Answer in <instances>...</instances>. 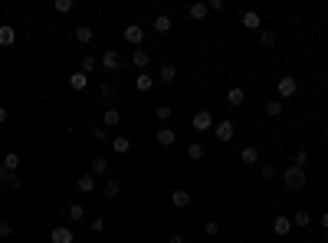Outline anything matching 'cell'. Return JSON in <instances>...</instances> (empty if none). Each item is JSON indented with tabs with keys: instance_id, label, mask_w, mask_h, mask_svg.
Returning a JSON list of instances; mask_svg holds the SVG:
<instances>
[{
	"instance_id": "1",
	"label": "cell",
	"mask_w": 328,
	"mask_h": 243,
	"mask_svg": "<svg viewBox=\"0 0 328 243\" xmlns=\"http://www.w3.org/2000/svg\"><path fill=\"white\" fill-rule=\"evenodd\" d=\"M282 184L289 187V191H299V187L305 184V171H302V168H296V164H289V168L282 171Z\"/></svg>"
},
{
	"instance_id": "2",
	"label": "cell",
	"mask_w": 328,
	"mask_h": 243,
	"mask_svg": "<svg viewBox=\"0 0 328 243\" xmlns=\"http://www.w3.org/2000/svg\"><path fill=\"white\" fill-rule=\"evenodd\" d=\"M191 125H194V131H213V112L210 109H197L191 115Z\"/></svg>"
},
{
	"instance_id": "3",
	"label": "cell",
	"mask_w": 328,
	"mask_h": 243,
	"mask_svg": "<svg viewBox=\"0 0 328 243\" xmlns=\"http://www.w3.org/2000/svg\"><path fill=\"white\" fill-rule=\"evenodd\" d=\"M276 92H279V99H292V95L299 92V79H292V76H282V79L276 82Z\"/></svg>"
},
{
	"instance_id": "4",
	"label": "cell",
	"mask_w": 328,
	"mask_h": 243,
	"mask_svg": "<svg viewBox=\"0 0 328 243\" xmlns=\"http://www.w3.org/2000/svg\"><path fill=\"white\" fill-rule=\"evenodd\" d=\"M125 43H131V46H138V50H141V43H144V26H138V23H128L125 26Z\"/></svg>"
},
{
	"instance_id": "5",
	"label": "cell",
	"mask_w": 328,
	"mask_h": 243,
	"mask_svg": "<svg viewBox=\"0 0 328 243\" xmlns=\"http://www.w3.org/2000/svg\"><path fill=\"white\" fill-rule=\"evenodd\" d=\"M99 66L108 69V73H118V69H122V56H118L115 50H105V53L99 56Z\"/></svg>"
},
{
	"instance_id": "6",
	"label": "cell",
	"mask_w": 328,
	"mask_h": 243,
	"mask_svg": "<svg viewBox=\"0 0 328 243\" xmlns=\"http://www.w3.org/2000/svg\"><path fill=\"white\" fill-rule=\"evenodd\" d=\"M213 135H217V142H233V135H236V128H233V122H217L213 125Z\"/></svg>"
},
{
	"instance_id": "7",
	"label": "cell",
	"mask_w": 328,
	"mask_h": 243,
	"mask_svg": "<svg viewBox=\"0 0 328 243\" xmlns=\"http://www.w3.org/2000/svg\"><path fill=\"white\" fill-rule=\"evenodd\" d=\"M72 240H76V233L69 230V227H62V224H56L50 230V243H72Z\"/></svg>"
},
{
	"instance_id": "8",
	"label": "cell",
	"mask_w": 328,
	"mask_h": 243,
	"mask_svg": "<svg viewBox=\"0 0 328 243\" xmlns=\"http://www.w3.org/2000/svg\"><path fill=\"white\" fill-rule=\"evenodd\" d=\"M240 20H243V26H246V30H253V33H256V30H263V17H260L256 10H243V17H240Z\"/></svg>"
},
{
	"instance_id": "9",
	"label": "cell",
	"mask_w": 328,
	"mask_h": 243,
	"mask_svg": "<svg viewBox=\"0 0 328 243\" xmlns=\"http://www.w3.org/2000/svg\"><path fill=\"white\" fill-rule=\"evenodd\" d=\"M155 142H158V145H164V148H171V145L177 142V131L164 125V128H158V131H155Z\"/></svg>"
},
{
	"instance_id": "10",
	"label": "cell",
	"mask_w": 328,
	"mask_h": 243,
	"mask_svg": "<svg viewBox=\"0 0 328 243\" xmlns=\"http://www.w3.org/2000/svg\"><path fill=\"white\" fill-rule=\"evenodd\" d=\"M191 200H194V197H191V191H184V187H177V191L171 194V204L177 207V211H184V207H191Z\"/></svg>"
},
{
	"instance_id": "11",
	"label": "cell",
	"mask_w": 328,
	"mask_h": 243,
	"mask_svg": "<svg viewBox=\"0 0 328 243\" xmlns=\"http://www.w3.org/2000/svg\"><path fill=\"white\" fill-rule=\"evenodd\" d=\"M102 125H105V128H118V125H122V112H118L115 106L105 109V112H102Z\"/></svg>"
},
{
	"instance_id": "12",
	"label": "cell",
	"mask_w": 328,
	"mask_h": 243,
	"mask_svg": "<svg viewBox=\"0 0 328 243\" xmlns=\"http://www.w3.org/2000/svg\"><path fill=\"white\" fill-rule=\"evenodd\" d=\"M118 194H122V184H118L115 178H108V181H102V197H105V200H115Z\"/></svg>"
},
{
	"instance_id": "13",
	"label": "cell",
	"mask_w": 328,
	"mask_h": 243,
	"mask_svg": "<svg viewBox=\"0 0 328 243\" xmlns=\"http://www.w3.org/2000/svg\"><path fill=\"white\" fill-rule=\"evenodd\" d=\"M273 233L276 237H289L292 233V217H276L273 220Z\"/></svg>"
},
{
	"instance_id": "14",
	"label": "cell",
	"mask_w": 328,
	"mask_h": 243,
	"mask_svg": "<svg viewBox=\"0 0 328 243\" xmlns=\"http://www.w3.org/2000/svg\"><path fill=\"white\" fill-rule=\"evenodd\" d=\"M86 86H89V76L76 69V73L69 76V89H72V92H82V89H86Z\"/></svg>"
},
{
	"instance_id": "15",
	"label": "cell",
	"mask_w": 328,
	"mask_h": 243,
	"mask_svg": "<svg viewBox=\"0 0 328 243\" xmlns=\"http://www.w3.org/2000/svg\"><path fill=\"white\" fill-rule=\"evenodd\" d=\"M128 148H131V138L128 135H115V138H112V151H115V155H128Z\"/></svg>"
},
{
	"instance_id": "16",
	"label": "cell",
	"mask_w": 328,
	"mask_h": 243,
	"mask_svg": "<svg viewBox=\"0 0 328 243\" xmlns=\"http://www.w3.org/2000/svg\"><path fill=\"white\" fill-rule=\"evenodd\" d=\"M148 62H151V56L144 50H135V53H131V66H135L138 73H144V69H148Z\"/></svg>"
},
{
	"instance_id": "17",
	"label": "cell",
	"mask_w": 328,
	"mask_h": 243,
	"mask_svg": "<svg viewBox=\"0 0 328 243\" xmlns=\"http://www.w3.org/2000/svg\"><path fill=\"white\" fill-rule=\"evenodd\" d=\"M72 37H76V43L89 46V43L95 40V33H92V26H76V33H72Z\"/></svg>"
},
{
	"instance_id": "18",
	"label": "cell",
	"mask_w": 328,
	"mask_h": 243,
	"mask_svg": "<svg viewBox=\"0 0 328 243\" xmlns=\"http://www.w3.org/2000/svg\"><path fill=\"white\" fill-rule=\"evenodd\" d=\"M135 89L138 92H151V89H155V79H151L148 73H138L135 76Z\"/></svg>"
},
{
	"instance_id": "19",
	"label": "cell",
	"mask_w": 328,
	"mask_h": 243,
	"mask_svg": "<svg viewBox=\"0 0 328 243\" xmlns=\"http://www.w3.org/2000/svg\"><path fill=\"white\" fill-rule=\"evenodd\" d=\"M227 102H230V106H233V109H240L243 102H246V92H243L240 86H233V89H230V92H227Z\"/></svg>"
},
{
	"instance_id": "20",
	"label": "cell",
	"mask_w": 328,
	"mask_h": 243,
	"mask_svg": "<svg viewBox=\"0 0 328 243\" xmlns=\"http://www.w3.org/2000/svg\"><path fill=\"white\" fill-rule=\"evenodd\" d=\"M207 13H210V10H207V4H191V7H187V17L197 20V23H200V20H207Z\"/></svg>"
},
{
	"instance_id": "21",
	"label": "cell",
	"mask_w": 328,
	"mask_h": 243,
	"mask_svg": "<svg viewBox=\"0 0 328 243\" xmlns=\"http://www.w3.org/2000/svg\"><path fill=\"white\" fill-rule=\"evenodd\" d=\"M0 168H4V171H13V175H17V168H20V155H17V151H7V155H4V164H0Z\"/></svg>"
},
{
	"instance_id": "22",
	"label": "cell",
	"mask_w": 328,
	"mask_h": 243,
	"mask_svg": "<svg viewBox=\"0 0 328 243\" xmlns=\"http://www.w3.org/2000/svg\"><path fill=\"white\" fill-rule=\"evenodd\" d=\"M240 158H243V164H256L260 161V148H256V145H246V148L240 151Z\"/></svg>"
},
{
	"instance_id": "23",
	"label": "cell",
	"mask_w": 328,
	"mask_h": 243,
	"mask_svg": "<svg viewBox=\"0 0 328 243\" xmlns=\"http://www.w3.org/2000/svg\"><path fill=\"white\" fill-rule=\"evenodd\" d=\"M66 217L72 220V224H79V220H86V207H82V204H69L66 207Z\"/></svg>"
},
{
	"instance_id": "24",
	"label": "cell",
	"mask_w": 328,
	"mask_h": 243,
	"mask_svg": "<svg viewBox=\"0 0 328 243\" xmlns=\"http://www.w3.org/2000/svg\"><path fill=\"white\" fill-rule=\"evenodd\" d=\"M158 79L174 82V79H177V66H174V62H161V73H158Z\"/></svg>"
},
{
	"instance_id": "25",
	"label": "cell",
	"mask_w": 328,
	"mask_h": 243,
	"mask_svg": "<svg viewBox=\"0 0 328 243\" xmlns=\"http://www.w3.org/2000/svg\"><path fill=\"white\" fill-rule=\"evenodd\" d=\"M151 26H155V30L158 33H171V17H167V13H158V17H155V23H151Z\"/></svg>"
},
{
	"instance_id": "26",
	"label": "cell",
	"mask_w": 328,
	"mask_h": 243,
	"mask_svg": "<svg viewBox=\"0 0 328 243\" xmlns=\"http://www.w3.org/2000/svg\"><path fill=\"white\" fill-rule=\"evenodd\" d=\"M17 43V30L13 26H0V46H13Z\"/></svg>"
},
{
	"instance_id": "27",
	"label": "cell",
	"mask_w": 328,
	"mask_h": 243,
	"mask_svg": "<svg viewBox=\"0 0 328 243\" xmlns=\"http://www.w3.org/2000/svg\"><path fill=\"white\" fill-rule=\"evenodd\" d=\"M76 187H79L82 194H92L95 191V175H82L79 181H76Z\"/></svg>"
},
{
	"instance_id": "28",
	"label": "cell",
	"mask_w": 328,
	"mask_h": 243,
	"mask_svg": "<svg viewBox=\"0 0 328 243\" xmlns=\"http://www.w3.org/2000/svg\"><path fill=\"white\" fill-rule=\"evenodd\" d=\"M95 69H99V59L95 56H82V62H79V73H86V76H92Z\"/></svg>"
},
{
	"instance_id": "29",
	"label": "cell",
	"mask_w": 328,
	"mask_h": 243,
	"mask_svg": "<svg viewBox=\"0 0 328 243\" xmlns=\"http://www.w3.org/2000/svg\"><path fill=\"white\" fill-rule=\"evenodd\" d=\"M312 224V214L309 211H296L292 214V227H309Z\"/></svg>"
},
{
	"instance_id": "30",
	"label": "cell",
	"mask_w": 328,
	"mask_h": 243,
	"mask_svg": "<svg viewBox=\"0 0 328 243\" xmlns=\"http://www.w3.org/2000/svg\"><path fill=\"white\" fill-rule=\"evenodd\" d=\"M53 10L59 13V17H66V13H72V10H76V4H72V0H56Z\"/></svg>"
},
{
	"instance_id": "31",
	"label": "cell",
	"mask_w": 328,
	"mask_h": 243,
	"mask_svg": "<svg viewBox=\"0 0 328 243\" xmlns=\"http://www.w3.org/2000/svg\"><path fill=\"white\" fill-rule=\"evenodd\" d=\"M187 158H191V161H200V158H204V145L191 142V145H187Z\"/></svg>"
},
{
	"instance_id": "32",
	"label": "cell",
	"mask_w": 328,
	"mask_h": 243,
	"mask_svg": "<svg viewBox=\"0 0 328 243\" xmlns=\"http://www.w3.org/2000/svg\"><path fill=\"white\" fill-rule=\"evenodd\" d=\"M0 184H7V187H20V178L13 175V171H4V168H0Z\"/></svg>"
},
{
	"instance_id": "33",
	"label": "cell",
	"mask_w": 328,
	"mask_h": 243,
	"mask_svg": "<svg viewBox=\"0 0 328 243\" xmlns=\"http://www.w3.org/2000/svg\"><path fill=\"white\" fill-rule=\"evenodd\" d=\"M282 109H285L282 99H269L266 102V115H273V119H276V115H282Z\"/></svg>"
},
{
	"instance_id": "34",
	"label": "cell",
	"mask_w": 328,
	"mask_h": 243,
	"mask_svg": "<svg viewBox=\"0 0 328 243\" xmlns=\"http://www.w3.org/2000/svg\"><path fill=\"white\" fill-rule=\"evenodd\" d=\"M108 171V158H92V175H105Z\"/></svg>"
},
{
	"instance_id": "35",
	"label": "cell",
	"mask_w": 328,
	"mask_h": 243,
	"mask_svg": "<svg viewBox=\"0 0 328 243\" xmlns=\"http://www.w3.org/2000/svg\"><path fill=\"white\" fill-rule=\"evenodd\" d=\"M99 92H102V99H115V82H112V79H105V82H102V89H99Z\"/></svg>"
},
{
	"instance_id": "36",
	"label": "cell",
	"mask_w": 328,
	"mask_h": 243,
	"mask_svg": "<svg viewBox=\"0 0 328 243\" xmlns=\"http://www.w3.org/2000/svg\"><path fill=\"white\" fill-rule=\"evenodd\" d=\"M92 138H95V142H108V128H105V125H95V128H92Z\"/></svg>"
},
{
	"instance_id": "37",
	"label": "cell",
	"mask_w": 328,
	"mask_h": 243,
	"mask_svg": "<svg viewBox=\"0 0 328 243\" xmlns=\"http://www.w3.org/2000/svg\"><path fill=\"white\" fill-rule=\"evenodd\" d=\"M260 43H263V46H273V43H276V33H273V30H260Z\"/></svg>"
},
{
	"instance_id": "38",
	"label": "cell",
	"mask_w": 328,
	"mask_h": 243,
	"mask_svg": "<svg viewBox=\"0 0 328 243\" xmlns=\"http://www.w3.org/2000/svg\"><path fill=\"white\" fill-rule=\"evenodd\" d=\"M155 115H158V119H161V122H167V119H171L174 112H171V106H158V109H155Z\"/></svg>"
},
{
	"instance_id": "39",
	"label": "cell",
	"mask_w": 328,
	"mask_h": 243,
	"mask_svg": "<svg viewBox=\"0 0 328 243\" xmlns=\"http://www.w3.org/2000/svg\"><path fill=\"white\" fill-rule=\"evenodd\" d=\"M305 161H309V151H296L292 164H296V168H305Z\"/></svg>"
},
{
	"instance_id": "40",
	"label": "cell",
	"mask_w": 328,
	"mask_h": 243,
	"mask_svg": "<svg viewBox=\"0 0 328 243\" xmlns=\"http://www.w3.org/2000/svg\"><path fill=\"white\" fill-rule=\"evenodd\" d=\"M217 230H220L217 220H207V224H204V233H207V237H217Z\"/></svg>"
},
{
	"instance_id": "41",
	"label": "cell",
	"mask_w": 328,
	"mask_h": 243,
	"mask_svg": "<svg viewBox=\"0 0 328 243\" xmlns=\"http://www.w3.org/2000/svg\"><path fill=\"white\" fill-rule=\"evenodd\" d=\"M260 175L266 178V181H273V178H276V168H273V164H263V168H260Z\"/></svg>"
},
{
	"instance_id": "42",
	"label": "cell",
	"mask_w": 328,
	"mask_h": 243,
	"mask_svg": "<svg viewBox=\"0 0 328 243\" xmlns=\"http://www.w3.org/2000/svg\"><path fill=\"white\" fill-rule=\"evenodd\" d=\"M0 237H4V243H7V237H13V227L7 220H0Z\"/></svg>"
},
{
	"instance_id": "43",
	"label": "cell",
	"mask_w": 328,
	"mask_h": 243,
	"mask_svg": "<svg viewBox=\"0 0 328 243\" xmlns=\"http://www.w3.org/2000/svg\"><path fill=\"white\" fill-rule=\"evenodd\" d=\"M102 230H105V220L95 217V220H92V233H102Z\"/></svg>"
},
{
	"instance_id": "44",
	"label": "cell",
	"mask_w": 328,
	"mask_h": 243,
	"mask_svg": "<svg viewBox=\"0 0 328 243\" xmlns=\"http://www.w3.org/2000/svg\"><path fill=\"white\" fill-rule=\"evenodd\" d=\"M167 243H187V240L180 237V233H171V237H167Z\"/></svg>"
},
{
	"instance_id": "45",
	"label": "cell",
	"mask_w": 328,
	"mask_h": 243,
	"mask_svg": "<svg viewBox=\"0 0 328 243\" xmlns=\"http://www.w3.org/2000/svg\"><path fill=\"white\" fill-rule=\"evenodd\" d=\"M322 230H325V233H328V211H325V214H322Z\"/></svg>"
},
{
	"instance_id": "46",
	"label": "cell",
	"mask_w": 328,
	"mask_h": 243,
	"mask_svg": "<svg viewBox=\"0 0 328 243\" xmlns=\"http://www.w3.org/2000/svg\"><path fill=\"white\" fill-rule=\"evenodd\" d=\"M7 122V106H0V125Z\"/></svg>"
},
{
	"instance_id": "47",
	"label": "cell",
	"mask_w": 328,
	"mask_h": 243,
	"mask_svg": "<svg viewBox=\"0 0 328 243\" xmlns=\"http://www.w3.org/2000/svg\"><path fill=\"white\" fill-rule=\"evenodd\" d=\"M207 243H213V240H207Z\"/></svg>"
}]
</instances>
